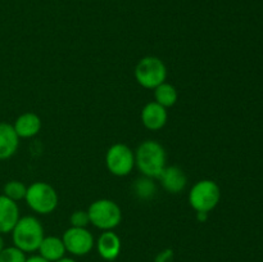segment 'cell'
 I'll return each mask as SVG.
<instances>
[{"mask_svg":"<svg viewBox=\"0 0 263 262\" xmlns=\"http://www.w3.org/2000/svg\"><path fill=\"white\" fill-rule=\"evenodd\" d=\"M135 79L144 89L154 90L166 82L167 67L161 58L148 55L141 58L135 67Z\"/></svg>","mask_w":263,"mask_h":262,"instance_id":"8992f818","label":"cell"},{"mask_svg":"<svg viewBox=\"0 0 263 262\" xmlns=\"http://www.w3.org/2000/svg\"><path fill=\"white\" fill-rule=\"evenodd\" d=\"M12 238L14 246L26 253L37 251L45 235L43 225L37 218L33 216H25L15 223L12 230Z\"/></svg>","mask_w":263,"mask_h":262,"instance_id":"7a4b0ae2","label":"cell"},{"mask_svg":"<svg viewBox=\"0 0 263 262\" xmlns=\"http://www.w3.org/2000/svg\"><path fill=\"white\" fill-rule=\"evenodd\" d=\"M158 179L161 180L163 189L171 194H179L182 192L187 182L186 175L177 166L166 167Z\"/></svg>","mask_w":263,"mask_h":262,"instance_id":"8fae6325","label":"cell"},{"mask_svg":"<svg viewBox=\"0 0 263 262\" xmlns=\"http://www.w3.org/2000/svg\"><path fill=\"white\" fill-rule=\"evenodd\" d=\"M25 200L33 212L39 215H49L58 207L59 197L51 185L37 181L27 186Z\"/></svg>","mask_w":263,"mask_h":262,"instance_id":"277c9868","label":"cell"},{"mask_svg":"<svg viewBox=\"0 0 263 262\" xmlns=\"http://www.w3.org/2000/svg\"><path fill=\"white\" fill-rule=\"evenodd\" d=\"M15 134L18 138L28 139L37 135L41 128V120L36 113L27 112L21 115L13 123Z\"/></svg>","mask_w":263,"mask_h":262,"instance_id":"5bb4252c","label":"cell"},{"mask_svg":"<svg viewBox=\"0 0 263 262\" xmlns=\"http://www.w3.org/2000/svg\"><path fill=\"white\" fill-rule=\"evenodd\" d=\"M168 120L167 108L162 107L157 102H149L141 110V122L144 127L151 131H158L166 126Z\"/></svg>","mask_w":263,"mask_h":262,"instance_id":"9c48e42d","label":"cell"},{"mask_svg":"<svg viewBox=\"0 0 263 262\" xmlns=\"http://www.w3.org/2000/svg\"><path fill=\"white\" fill-rule=\"evenodd\" d=\"M154 99H156L154 102L161 104L162 107L170 108L176 104L179 94H177V90L174 85L163 82L154 89Z\"/></svg>","mask_w":263,"mask_h":262,"instance_id":"2e32d148","label":"cell"},{"mask_svg":"<svg viewBox=\"0 0 263 262\" xmlns=\"http://www.w3.org/2000/svg\"><path fill=\"white\" fill-rule=\"evenodd\" d=\"M69 221H71L73 228H86L90 223L89 213H87V211L77 210L72 213L71 217H69Z\"/></svg>","mask_w":263,"mask_h":262,"instance_id":"ffe728a7","label":"cell"},{"mask_svg":"<svg viewBox=\"0 0 263 262\" xmlns=\"http://www.w3.org/2000/svg\"><path fill=\"white\" fill-rule=\"evenodd\" d=\"M134 190H135V194L140 199H151L156 194L157 188L156 184L152 181V179L144 176L143 179L136 180L135 185H134Z\"/></svg>","mask_w":263,"mask_h":262,"instance_id":"ac0fdd59","label":"cell"},{"mask_svg":"<svg viewBox=\"0 0 263 262\" xmlns=\"http://www.w3.org/2000/svg\"><path fill=\"white\" fill-rule=\"evenodd\" d=\"M221 199V189L213 180H199L189 192V204L198 213H208L217 207Z\"/></svg>","mask_w":263,"mask_h":262,"instance_id":"3957f363","label":"cell"},{"mask_svg":"<svg viewBox=\"0 0 263 262\" xmlns=\"http://www.w3.org/2000/svg\"><path fill=\"white\" fill-rule=\"evenodd\" d=\"M62 240L66 247V251L74 256H85L94 247V236L86 228L71 226L64 231Z\"/></svg>","mask_w":263,"mask_h":262,"instance_id":"ba28073f","label":"cell"},{"mask_svg":"<svg viewBox=\"0 0 263 262\" xmlns=\"http://www.w3.org/2000/svg\"><path fill=\"white\" fill-rule=\"evenodd\" d=\"M97 247L100 257L107 261H113L121 252V239L113 230L103 231L98 239Z\"/></svg>","mask_w":263,"mask_h":262,"instance_id":"4fadbf2b","label":"cell"},{"mask_svg":"<svg viewBox=\"0 0 263 262\" xmlns=\"http://www.w3.org/2000/svg\"><path fill=\"white\" fill-rule=\"evenodd\" d=\"M26 192H27V186L22 181H18V180L8 181L4 185V189H3V194L9 198V199L14 200V202L25 199Z\"/></svg>","mask_w":263,"mask_h":262,"instance_id":"e0dca14e","label":"cell"},{"mask_svg":"<svg viewBox=\"0 0 263 262\" xmlns=\"http://www.w3.org/2000/svg\"><path fill=\"white\" fill-rule=\"evenodd\" d=\"M4 248H5V247H4V239H3L2 234H0V252H2Z\"/></svg>","mask_w":263,"mask_h":262,"instance_id":"cb8c5ba5","label":"cell"},{"mask_svg":"<svg viewBox=\"0 0 263 262\" xmlns=\"http://www.w3.org/2000/svg\"><path fill=\"white\" fill-rule=\"evenodd\" d=\"M172 258H174V252H172V249H164L163 252H161L157 256L154 262H172Z\"/></svg>","mask_w":263,"mask_h":262,"instance_id":"44dd1931","label":"cell"},{"mask_svg":"<svg viewBox=\"0 0 263 262\" xmlns=\"http://www.w3.org/2000/svg\"><path fill=\"white\" fill-rule=\"evenodd\" d=\"M26 262H49V261L48 259L43 258L41 256H32V257H30V258L26 259Z\"/></svg>","mask_w":263,"mask_h":262,"instance_id":"7402d4cb","label":"cell"},{"mask_svg":"<svg viewBox=\"0 0 263 262\" xmlns=\"http://www.w3.org/2000/svg\"><path fill=\"white\" fill-rule=\"evenodd\" d=\"M18 145H20V138L15 134L13 125L0 122V161L14 156Z\"/></svg>","mask_w":263,"mask_h":262,"instance_id":"7c38bea8","label":"cell"},{"mask_svg":"<svg viewBox=\"0 0 263 262\" xmlns=\"http://www.w3.org/2000/svg\"><path fill=\"white\" fill-rule=\"evenodd\" d=\"M90 223L103 231L113 230L122 221V211L121 207L110 199H98L90 204L89 210Z\"/></svg>","mask_w":263,"mask_h":262,"instance_id":"5b68a950","label":"cell"},{"mask_svg":"<svg viewBox=\"0 0 263 262\" xmlns=\"http://www.w3.org/2000/svg\"><path fill=\"white\" fill-rule=\"evenodd\" d=\"M167 154L161 143L156 140H145L135 152V166L149 179H158L166 169Z\"/></svg>","mask_w":263,"mask_h":262,"instance_id":"6da1fadb","label":"cell"},{"mask_svg":"<svg viewBox=\"0 0 263 262\" xmlns=\"http://www.w3.org/2000/svg\"><path fill=\"white\" fill-rule=\"evenodd\" d=\"M37 251L40 252V256L43 258L48 259L49 262H55L64 257L66 247H64L63 240L58 236H45Z\"/></svg>","mask_w":263,"mask_h":262,"instance_id":"9a60e30c","label":"cell"},{"mask_svg":"<svg viewBox=\"0 0 263 262\" xmlns=\"http://www.w3.org/2000/svg\"><path fill=\"white\" fill-rule=\"evenodd\" d=\"M20 218L17 202L9 199L4 194L0 195V234L12 233Z\"/></svg>","mask_w":263,"mask_h":262,"instance_id":"30bf717a","label":"cell"},{"mask_svg":"<svg viewBox=\"0 0 263 262\" xmlns=\"http://www.w3.org/2000/svg\"><path fill=\"white\" fill-rule=\"evenodd\" d=\"M55 262H76V261L72 258H68V257H62L61 259H58V261H55Z\"/></svg>","mask_w":263,"mask_h":262,"instance_id":"603a6c76","label":"cell"},{"mask_svg":"<svg viewBox=\"0 0 263 262\" xmlns=\"http://www.w3.org/2000/svg\"><path fill=\"white\" fill-rule=\"evenodd\" d=\"M25 252L15 246L8 247L0 252V262H26Z\"/></svg>","mask_w":263,"mask_h":262,"instance_id":"d6986e66","label":"cell"},{"mask_svg":"<svg viewBox=\"0 0 263 262\" xmlns=\"http://www.w3.org/2000/svg\"><path fill=\"white\" fill-rule=\"evenodd\" d=\"M105 166L115 176H127L135 167V153L126 144H113L105 154Z\"/></svg>","mask_w":263,"mask_h":262,"instance_id":"52a82bcc","label":"cell"}]
</instances>
